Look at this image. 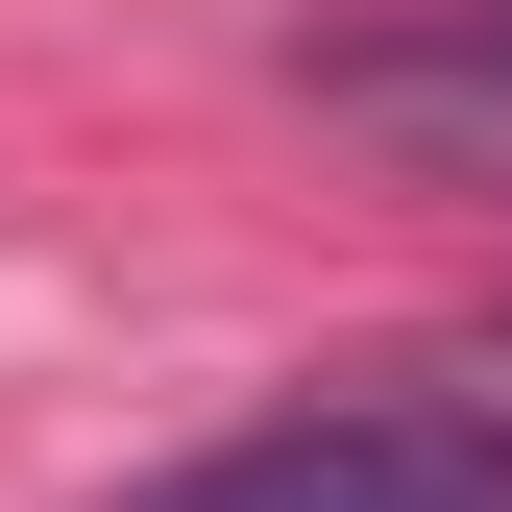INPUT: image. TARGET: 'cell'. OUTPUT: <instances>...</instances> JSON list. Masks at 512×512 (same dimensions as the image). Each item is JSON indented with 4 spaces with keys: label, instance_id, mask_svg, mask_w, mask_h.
Here are the masks:
<instances>
[{
    "label": "cell",
    "instance_id": "cell-1",
    "mask_svg": "<svg viewBox=\"0 0 512 512\" xmlns=\"http://www.w3.org/2000/svg\"><path fill=\"white\" fill-rule=\"evenodd\" d=\"M122 512H512V391H293L196 464H147Z\"/></svg>",
    "mask_w": 512,
    "mask_h": 512
},
{
    "label": "cell",
    "instance_id": "cell-2",
    "mask_svg": "<svg viewBox=\"0 0 512 512\" xmlns=\"http://www.w3.org/2000/svg\"><path fill=\"white\" fill-rule=\"evenodd\" d=\"M317 122H366L415 196H512V0H464V25H342L317 49Z\"/></svg>",
    "mask_w": 512,
    "mask_h": 512
}]
</instances>
